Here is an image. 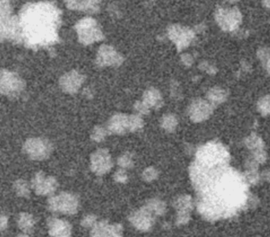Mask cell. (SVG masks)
I'll use <instances>...</instances> for the list:
<instances>
[{"mask_svg": "<svg viewBox=\"0 0 270 237\" xmlns=\"http://www.w3.org/2000/svg\"><path fill=\"white\" fill-rule=\"evenodd\" d=\"M62 11L49 2H29L22 7L18 16L19 43L38 50L60 42L59 29Z\"/></svg>", "mask_w": 270, "mask_h": 237, "instance_id": "obj_1", "label": "cell"}, {"mask_svg": "<svg viewBox=\"0 0 270 237\" xmlns=\"http://www.w3.org/2000/svg\"><path fill=\"white\" fill-rule=\"evenodd\" d=\"M25 83L19 74L6 69H0V93L9 97L16 98L25 90Z\"/></svg>", "mask_w": 270, "mask_h": 237, "instance_id": "obj_2", "label": "cell"}, {"mask_svg": "<svg viewBox=\"0 0 270 237\" xmlns=\"http://www.w3.org/2000/svg\"><path fill=\"white\" fill-rule=\"evenodd\" d=\"M75 29L78 34L79 42L83 45H89L104 38L98 22L90 17L83 18L79 20L75 24Z\"/></svg>", "mask_w": 270, "mask_h": 237, "instance_id": "obj_3", "label": "cell"}, {"mask_svg": "<svg viewBox=\"0 0 270 237\" xmlns=\"http://www.w3.org/2000/svg\"><path fill=\"white\" fill-rule=\"evenodd\" d=\"M48 205L51 211L73 215L79 211V200L77 195L73 193L61 192L58 195L51 197L48 199Z\"/></svg>", "mask_w": 270, "mask_h": 237, "instance_id": "obj_4", "label": "cell"}, {"mask_svg": "<svg viewBox=\"0 0 270 237\" xmlns=\"http://www.w3.org/2000/svg\"><path fill=\"white\" fill-rule=\"evenodd\" d=\"M22 151L33 161H44L52 153V145L45 138H30L24 142Z\"/></svg>", "mask_w": 270, "mask_h": 237, "instance_id": "obj_5", "label": "cell"}, {"mask_svg": "<svg viewBox=\"0 0 270 237\" xmlns=\"http://www.w3.org/2000/svg\"><path fill=\"white\" fill-rule=\"evenodd\" d=\"M6 41L19 43V20L13 14L0 15V42Z\"/></svg>", "mask_w": 270, "mask_h": 237, "instance_id": "obj_6", "label": "cell"}, {"mask_svg": "<svg viewBox=\"0 0 270 237\" xmlns=\"http://www.w3.org/2000/svg\"><path fill=\"white\" fill-rule=\"evenodd\" d=\"M56 178L46 175L43 172H38L32 179V188L38 195H51L58 188Z\"/></svg>", "mask_w": 270, "mask_h": 237, "instance_id": "obj_7", "label": "cell"}, {"mask_svg": "<svg viewBox=\"0 0 270 237\" xmlns=\"http://www.w3.org/2000/svg\"><path fill=\"white\" fill-rule=\"evenodd\" d=\"M216 21L224 30L231 31L241 23L242 17L237 9H219L216 15Z\"/></svg>", "mask_w": 270, "mask_h": 237, "instance_id": "obj_8", "label": "cell"}, {"mask_svg": "<svg viewBox=\"0 0 270 237\" xmlns=\"http://www.w3.org/2000/svg\"><path fill=\"white\" fill-rule=\"evenodd\" d=\"M112 163L108 151L100 149L90 157V168L96 175H104L112 168Z\"/></svg>", "mask_w": 270, "mask_h": 237, "instance_id": "obj_9", "label": "cell"}, {"mask_svg": "<svg viewBox=\"0 0 270 237\" xmlns=\"http://www.w3.org/2000/svg\"><path fill=\"white\" fill-rule=\"evenodd\" d=\"M84 80L85 77L83 74L78 72L77 70H72L63 74L59 81V84L65 93L74 94L80 89Z\"/></svg>", "mask_w": 270, "mask_h": 237, "instance_id": "obj_10", "label": "cell"}, {"mask_svg": "<svg viewBox=\"0 0 270 237\" xmlns=\"http://www.w3.org/2000/svg\"><path fill=\"white\" fill-rule=\"evenodd\" d=\"M169 37L176 43V45L180 50L189 45L194 37V33L191 29L187 28L179 25H173L169 29Z\"/></svg>", "mask_w": 270, "mask_h": 237, "instance_id": "obj_11", "label": "cell"}, {"mask_svg": "<svg viewBox=\"0 0 270 237\" xmlns=\"http://www.w3.org/2000/svg\"><path fill=\"white\" fill-rule=\"evenodd\" d=\"M48 233L52 237H71L72 228L68 221L50 217L48 220Z\"/></svg>", "mask_w": 270, "mask_h": 237, "instance_id": "obj_12", "label": "cell"}, {"mask_svg": "<svg viewBox=\"0 0 270 237\" xmlns=\"http://www.w3.org/2000/svg\"><path fill=\"white\" fill-rule=\"evenodd\" d=\"M121 57L112 47L108 45H102L98 52L96 63L98 66H112L121 64Z\"/></svg>", "mask_w": 270, "mask_h": 237, "instance_id": "obj_13", "label": "cell"}, {"mask_svg": "<svg viewBox=\"0 0 270 237\" xmlns=\"http://www.w3.org/2000/svg\"><path fill=\"white\" fill-rule=\"evenodd\" d=\"M130 221L139 230L148 231L154 224V218L152 213L144 206L141 210L133 213L130 216Z\"/></svg>", "mask_w": 270, "mask_h": 237, "instance_id": "obj_14", "label": "cell"}, {"mask_svg": "<svg viewBox=\"0 0 270 237\" xmlns=\"http://www.w3.org/2000/svg\"><path fill=\"white\" fill-rule=\"evenodd\" d=\"M69 10L84 11L87 13H96L99 11V2L98 1H65Z\"/></svg>", "mask_w": 270, "mask_h": 237, "instance_id": "obj_15", "label": "cell"}, {"mask_svg": "<svg viewBox=\"0 0 270 237\" xmlns=\"http://www.w3.org/2000/svg\"><path fill=\"white\" fill-rule=\"evenodd\" d=\"M191 118L194 121H202L208 118L211 113V108L204 101H196L191 107Z\"/></svg>", "mask_w": 270, "mask_h": 237, "instance_id": "obj_16", "label": "cell"}, {"mask_svg": "<svg viewBox=\"0 0 270 237\" xmlns=\"http://www.w3.org/2000/svg\"><path fill=\"white\" fill-rule=\"evenodd\" d=\"M131 121H129L128 118L124 115H116L111 119L109 123V129L116 134H121L130 126Z\"/></svg>", "mask_w": 270, "mask_h": 237, "instance_id": "obj_17", "label": "cell"}, {"mask_svg": "<svg viewBox=\"0 0 270 237\" xmlns=\"http://www.w3.org/2000/svg\"><path fill=\"white\" fill-rule=\"evenodd\" d=\"M91 237H114L112 225H110L107 221H102L97 222L92 228Z\"/></svg>", "mask_w": 270, "mask_h": 237, "instance_id": "obj_18", "label": "cell"}, {"mask_svg": "<svg viewBox=\"0 0 270 237\" xmlns=\"http://www.w3.org/2000/svg\"><path fill=\"white\" fill-rule=\"evenodd\" d=\"M35 219L33 215L28 213H21L19 215V220H18V225L22 231L25 233H30L33 232L35 225Z\"/></svg>", "mask_w": 270, "mask_h": 237, "instance_id": "obj_19", "label": "cell"}, {"mask_svg": "<svg viewBox=\"0 0 270 237\" xmlns=\"http://www.w3.org/2000/svg\"><path fill=\"white\" fill-rule=\"evenodd\" d=\"M13 188L17 195L22 198H28L30 194L29 184L24 179H17L13 184Z\"/></svg>", "mask_w": 270, "mask_h": 237, "instance_id": "obj_20", "label": "cell"}, {"mask_svg": "<svg viewBox=\"0 0 270 237\" xmlns=\"http://www.w3.org/2000/svg\"><path fill=\"white\" fill-rule=\"evenodd\" d=\"M145 207L152 215H162L166 211V205L159 199H152L148 201Z\"/></svg>", "mask_w": 270, "mask_h": 237, "instance_id": "obj_21", "label": "cell"}, {"mask_svg": "<svg viewBox=\"0 0 270 237\" xmlns=\"http://www.w3.org/2000/svg\"><path fill=\"white\" fill-rule=\"evenodd\" d=\"M193 202L192 198L189 195H183L177 198L175 206L179 211H189L193 209Z\"/></svg>", "mask_w": 270, "mask_h": 237, "instance_id": "obj_22", "label": "cell"}, {"mask_svg": "<svg viewBox=\"0 0 270 237\" xmlns=\"http://www.w3.org/2000/svg\"><path fill=\"white\" fill-rule=\"evenodd\" d=\"M160 100L159 93L156 90H149L146 93L145 101L148 106H154V104H158Z\"/></svg>", "mask_w": 270, "mask_h": 237, "instance_id": "obj_23", "label": "cell"}, {"mask_svg": "<svg viewBox=\"0 0 270 237\" xmlns=\"http://www.w3.org/2000/svg\"><path fill=\"white\" fill-rule=\"evenodd\" d=\"M106 131L101 127H96L91 134V138L95 142H101L106 136Z\"/></svg>", "mask_w": 270, "mask_h": 237, "instance_id": "obj_24", "label": "cell"}, {"mask_svg": "<svg viewBox=\"0 0 270 237\" xmlns=\"http://www.w3.org/2000/svg\"><path fill=\"white\" fill-rule=\"evenodd\" d=\"M247 143H248V146L249 148L252 149V150L255 149L256 151L262 150V146H263L262 140H261L259 138L256 136L249 137V138H248Z\"/></svg>", "mask_w": 270, "mask_h": 237, "instance_id": "obj_25", "label": "cell"}, {"mask_svg": "<svg viewBox=\"0 0 270 237\" xmlns=\"http://www.w3.org/2000/svg\"><path fill=\"white\" fill-rule=\"evenodd\" d=\"M96 224L97 217L93 215H87L81 221V225L84 228H93Z\"/></svg>", "mask_w": 270, "mask_h": 237, "instance_id": "obj_26", "label": "cell"}, {"mask_svg": "<svg viewBox=\"0 0 270 237\" xmlns=\"http://www.w3.org/2000/svg\"><path fill=\"white\" fill-rule=\"evenodd\" d=\"M143 179H145L146 181H153L158 176V172L153 168H148V169H146L145 171L143 172Z\"/></svg>", "mask_w": 270, "mask_h": 237, "instance_id": "obj_27", "label": "cell"}, {"mask_svg": "<svg viewBox=\"0 0 270 237\" xmlns=\"http://www.w3.org/2000/svg\"><path fill=\"white\" fill-rule=\"evenodd\" d=\"M246 181L249 182V184H256L259 180V175L256 171H248L244 175Z\"/></svg>", "mask_w": 270, "mask_h": 237, "instance_id": "obj_28", "label": "cell"}, {"mask_svg": "<svg viewBox=\"0 0 270 237\" xmlns=\"http://www.w3.org/2000/svg\"><path fill=\"white\" fill-rule=\"evenodd\" d=\"M13 14V8L9 1H0V15Z\"/></svg>", "mask_w": 270, "mask_h": 237, "instance_id": "obj_29", "label": "cell"}, {"mask_svg": "<svg viewBox=\"0 0 270 237\" xmlns=\"http://www.w3.org/2000/svg\"><path fill=\"white\" fill-rule=\"evenodd\" d=\"M177 222L179 225H185L189 222L190 215L188 211H179V215L177 217Z\"/></svg>", "mask_w": 270, "mask_h": 237, "instance_id": "obj_30", "label": "cell"}, {"mask_svg": "<svg viewBox=\"0 0 270 237\" xmlns=\"http://www.w3.org/2000/svg\"><path fill=\"white\" fill-rule=\"evenodd\" d=\"M132 159L130 156L128 155H124L122 157H120L118 160V164L121 165L122 168H128L131 166Z\"/></svg>", "mask_w": 270, "mask_h": 237, "instance_id": "obj_31", "label": "cell"}, {"mask_svg": "<svg viewBox=\"0 0 270 237\" xmlns=\"http://www.w3.org/2000/svg\"><path fill=\"white\" fill-rule=\"evenodd\" d=\"M266 154L264 151L262 150H258L256 151L254 153V160H255L258 163H263L266 161Z\"/></svg>", "mask_w": 270, "mask_h": 237, "instance_id": "obj_32", "label": "cell"}, {"mask_svg": "<svg viewBox=\"0 0 270 237\" xmlns=\"http://www.w3.org/2000/svg\"><path fill=\"white\" fill-rule=\"evenodd\" d=\"M114 179L116 182H119V183H125L128 179L127 175L125 173V172L119 170L115 173Z\"/></svg>", "mask_w": 270, "mask_h": 237, "instance_id": "obj_33", "label": "cell"}, {"mask_svg": "<svg viewBox=\"0 0 270 237\" xmlns=\"http://www.w3.org/2000/svg\"><path fill=\"white\" fill-rule=\"evenodd\" d=\"M8 226V217L3 215H0V233L4 231Z\"/></svg>", "mask_w": 270, "mask_h": 237, "instance_id": "obj_34", "label": "cell"}, {"mask_svg": "<svg viewBox=\"0 0 270 237\" xmlns=\"http://www.w3.org/2000/svg\"><path fill=\"white\" fill-rule=\"evenodd\" d=\"M17 237H29V236L24 235V234H22V235H19Z\"/></svg>", "mask_w": 270, "mask_h": 237, "instance_id": "obj_35", "label": "cell"}]
</instances>
